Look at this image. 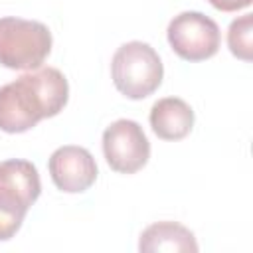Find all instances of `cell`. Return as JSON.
Here are the masks:
<instances>
[{
  "instance_id": "11",
  "label": "cell",
  "mask_w": 253,
  "mask_h": 253,
  "mask_svg": "<svg viewBox=\"0 0 253 253\" xmlns=\"http://www.w3.org/2000/svg\"><path fill=\"white\" fill-rule=\"evenodd\" d=\"M213 8L221 10V12H237V10H243L247 6H251L253 0H208Z\"/></svg>"
},
{
  "instance_id": "8",
  "label": "cell",
  "mask_w": 253,
  "mask_h": 253,
  "mask_svg": "<svg viewBox=\"0 0 253 253\" xmlns=\"http://www.w3.org/2000/svg\"><path fill=\"white\" fill-rule=\"evenodd\" d=\"M148 121L158 138L180 140L188 136L194 126V111L180 97H164L152 105Z\"/></svg>"
},
{
  "instance_id": "4",
  "label": "cell",
  "mask_w": 253,
  "mask_h": 253,
  "mask_svg": "<svg viewBox=\"0 0 253 253\" xmlns=\"http://www.w3.org/2000/svg\"><path fill=\"white\" fill-rule=\"evenodd\" d=\"M51 32L38 20L0 18V65L8 69H38L51 51Z\"/></svg>"
},
{
  "instance_id": "9",
  "label": "cell",
  "mask_w": 253,
  "mask_h": 253,
  "mask_svg": "<svg viewBox=\"0 0 253 253\" xmlns=\"http://www.w3.org/2000/svg\"><path fill=\"white\" fill-rule=\"evenodd\" d=\"M138 251L152 253V251H174L186 253L198 251V241L194 233L176 221H156L148 225L138 239Z\"/></svg>"
},
{
  "instance_id": "10",
  "label": "cell",
  "mask_w": 253,
  "mask_h": 253,
  "mask_svg": "<svg viewBox=\"0 0 253 253\" xmlns=\"http://www.w3.org/2000/svg\"><path fill=\"white\" fill-rule=\"evenodd\" d=\"M251 38H253V14H243L229 24L227 45L235 57L243 61H251V51H253Z\"/></svg>"
},
{
  "instance_id": "1",
  "label": "cell",
  "mask_w": 253,
  "mask_h": 253,
  "mask_svg": "<svg viewBox=\"0 0 253 253\" xmlns=\"http://www.w3.org/2000/svg\"><path fill=\"white\" fill-rule=\"evenodd\" d=\"M69 99V83L55 67H38L0 87V130L16 134L55 117Z\"/></svg>"
},
{
  "instance_id": "7",
  "label": "cell",
  "mask_w": 253,
  "mask_h": 253,
  "mask_svg": "<svg viewBox=\"0 0 253 253\" xmlns=\"http://www.w3.org/2000/svg\"><path fill=\"white\" fill-rule=\"evenodd\" d=\"M47 168L53 184L67 194L85 192L97 180V162L93 154L75 144H65L53 150Z\"/></svg>"
},
{
  "instance_id": "2",
  "label": "cell",
  "mask_w": 253,
  "mask_h": 253,
  "mask_svg": "<svg viewBox=\"0 0 253 253\" xmlns=\"http://www.w3.org/2000/svg\"><path fill=\"white\" fill-rule=\"evenodd\" d=\"M40 194V174L30 160L12 158L0 162V241L16 235Z\"/></svg>"
},
{
  "instance_id": "6",
  "label": "cell",
  "mask_w": 253,
  "mask_h": 253,
  "mask_svg": "<svg viewBox=\"0 0 253 253\" xmlns=\"http://www.w3.org/2000/svg\"><path fill=\"white\" fill-rule=\"evenodd\" d=\"M103 154L115 172L134 174L146 166L150 142L136 121L119 119L103 130Z\"/></svg>"
},
{
  "instance_id": "3",
  "label": "cell",
  "mask_w": 253,
  "mask_h": 253,
  "mask_svg": "<svg viewBox=\"0 0 253 253\" xmlns=\"http://www.w3.org/2000/svg\"><path fill=\"white\" fill-rule=\"evenodd\" d=\"M111 77L119 93L128 99L152 95L164 77V67L156 49L144 42L123 43L111 59Z\"/></svg>"
},
{
  "instance_id": "5",
  "label": "cell",
  "mask_w": 253,
  "mask_h": 253,
  "mask_svg": "<svg viewBox=\"0 0 253 253\" xmlns=\"http://www.w3.org/2000/svg\"><path fill=\"white\" fill-rule=\"evenodd\" d=\"M170 47L186 61H204L217 53L221 32L217 24L202 12H180L168 24Z\"/></svg>"
}]
</instances>
